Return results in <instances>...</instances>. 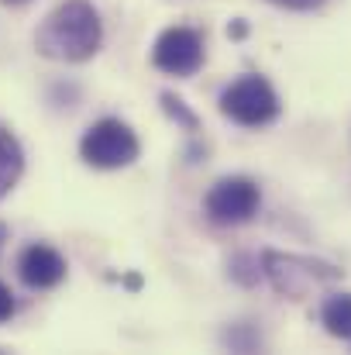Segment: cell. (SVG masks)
I'll return each instance as SVG.
<instances>
[{
  "mask_svg": "<svg viewBox=\"0 0 351 355\" xmlns=\"http://www.w3.org/2000/svg\"><path fill=\"white\" fill-rule=\"evenodd\" d=\"M265 276L272 279V286L293 300H300L310 286L317 283H331L341 279V269L321 262V259H300V255H279V252H265L262 255Z\"/></svg>",
  "mask_w": 351,
  "mask_h": 355,
  "instance_id": "277c9868",
  "label": "cell"
},
{
  "mask_svg": "<svg viewBox=\"0 0 351 355\" xmlns=\"http://www.w3.org/2000/svg\"><path fill=\"white\" fill-rule=\"evenodd\" d=\"M258 204H262V193H258V187L248 176H228V180L214 183L207 200H204L207 218L214 225H224V228L251 221L258 214Z\"/></svg>",
  "mask_w": 351,
  "mask_h": 355,
  "instance_id": "5b68a950",
  "label": "cell"
},
{
  "mask_svg": "<svg viewBox=\"0 0 351 355\" xmlns=\"http://www.w3.org/2000/svg\"><path fill=\"white\" fill-rule=\"evenodd\" d=\"M17 272L31 290H52L66 276V259L48 245H28L17 259Z\"/></svg>",
  "mask_w": 351,
  "mask_h": 355,
  "instance_id": "52a82bcc",
  "label": "cell"
},
{
  "mask_svg": "<svg viewBox=\"0 0 351 355\" xmlns=\"http://www.w3.org/2000/svg\"><path fill=\"white\" fill-rule=\"evenodd\" d=\"M0 241H3V228H0Z\"/></svg>",
  "mask_w": 351,
  "mask_h": 355,
  "instance_id": "4fadbf2b",
  "label": "cell"
},
{
  "mask_svg": "<svg viewBox=\"0 0 351 355\" xmlns=\"http://www.w3.org/2000/svg\"><path fill=\"white\" fill-rule=\"evenodd\" d=\"M321 321H324V328H327L334 338L351 342V293L327 297L324 307H321Z\"/></svg>",
  "mask_w": 351,
  "mask_h": 355,
  "instance_id": "9c48e42d",
  "label": "cell"
},
{
  "mask_svg": "<svg viewBox=\"0 0 351 355\" xmlns=\"http://www.w3.org/2000/svg\"><path fill=\"white\" fill-rule=\"evenodd\" d=\"M104 45V24L93 3L66 0L35 31V49L55 62H87Z\"/></svg>",
  "mask_w": 351,
  "mask_h": 355,
  "instance_id": "6da1fadb",
  "label": "cell"
},
{
  "mask_svg": "<svg viewBox=\"0 0 351 355\" xmlns=\"http://www.w3.org/2000/svg\"><path fill=\"white\" fill-rule=\"evenodd\" d=\"M138 138L134 131L117 118H104L97 124L87 128L83 141H80V155L97 166V169H120V166H131L138 159Z\"/></svg>",
  "mask_w": 351,
  "mask_h": 355,
  "instance_id": "3957f363",
  "label": "cell"
},
{
  "mask_svg": "<svg viewBox=\"0 0 351 355\" xmlns=\"http://www.w3.org/2000/svg\"><path fill=\"white\" fill-rule=\"evenodd\" d=\"M152 62L169 76H193L204 66V38L193 28H165L155 38Z\"/></svg>",
  "mask_w": 351,
  "mask_h": 355,
  "instance_id": "8992f818",
  "label": "cell"
},
{
  "mask_svg": "<svg viewBox=\"0 0 351 355\" xmlns=\"http://www.w3.org/2000/svg\"><path fill=\"white\" fill-rule=\"evenodd\" d=\"M10 318H14V293L0 283V324L10 321Z\"/></svg>",
  "mask_w": 351,
  "mask_h": 355,
  "instance_id": "7c38bea8",
  "label": "cell"
},
{
  "mask_svg": "<svg viewBox=\"0 0 351 355\" xmlns=\"http://www.w3.org/2000/svg\"><path fill=\"white\" fill-rule=\"evenodd\" d=\"M21 173H24V152H21V141H17L7 128H0V197H7V193L17 187Z\"/></svg>",
  "mask_w": 351,
  "mask_h": 355,
  "instance_id": "ba28073f",
  "label": "cell"
},
{
  "mask_svg": "<svg viewBox=\"0 0 351 355\" xmlns=\"http://www.w3.org/2000/svg\"><path fill=\"white\" fill-rule=\"evenodd\" d=\"M162 107H165V111H169V114H172L176 121H183L186 128H197V118H193V114L183 107V101H179V97H172V94H162Z\"/></svg>",
  "mask_w": 351,
  "mask_h": 355,
  "instance_id": "30bf717a",
  "label": "cell"
},
{
  "mask_svg": "<svg viewBox=\"0 0 351 355\" xmlns=\"http://www.w3.org/2000/svg\"><path fill=\"white\" fill-rule=\"evenodd\" d=\"M279 97L272 90V83L258 73H248L241 80H234L231 87L221 94V111L224 118H231L241 128H262L269 121L279 118Z\"/></svg>",
  "mask_w": 351,
  "mask_h": 355,
  "instance_id": "7a4b0ae2",
  "label": "cell"
},
{
  "mask_svg": "<svg viewBox=\"0 0 351 355\" xmlns=\"http://www.w3.org/2000/svg\"><path fill=\"white\" fill-rule=\"evenodd\" d=\"M269 3L286 7V10H317V7H324L327 0H269Z\"/></svg>",
  "mask_w": 351,
  "mask_h": 355,
  "instance_id": "8fae6325",
  "label": "cell"
},
{
  "mask_svg": "<svg viewBox=\"0 0 351 355\" xmlns=\"http://www.w3.org/2000/svg\"><path fill=\"white\" fill-rule=\"evenodd\" d=\"M14 3H21V0H14Z\"/></svg>",
  "mask_w": 351,
  "mask_h": 355,
  "instance_id": "5bb4252c",
  "label": "cell"
}]
</instances>
